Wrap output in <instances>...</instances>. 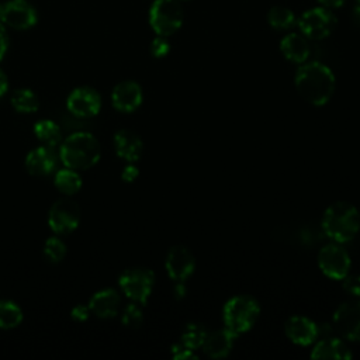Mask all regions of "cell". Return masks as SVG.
<instances>
[{"mask_svg": "<svg viewBox=\"0 0 360 360\" xmlns=\"http://www.w3.org/2000/svg\"><path fill=\"white\" fill-rule=\"evenodd\" d=\"M89 315H90V308L89 305H83V304H77L70 311V316L76 322H84L89 318Z\"/></svg>", "mask_w": 360, "mask_h": 360, "instance_id": "33", "label": "cell"}, {"mask_svg": "<svg viewBox=\"0 0 360 360\" xmlns=\"http://www.w3.org/2000/svg\"><path fill=\"white\" fill-rule=\"evenodd\" d=\"M186 294H187V288H186V285L183 284V281H176L174 288H173V295H174V298H176V300H181V298L186 297Z\"/></svg>", "mask_w": 360, "mask_h": 360, "instance_id": "36", "label": "cell"}, {"mask_svg": "<svg viewBox=\"0 0 360 360\" xmlns=\"http://www.w3.org/2000/svg\"><path fill=\"white\" fill-rule=\"evenodd\" d=\"M58 165V156L51 146H38L25 156V167L32 176H48Z\"/></svg>", "mask_w": 360, "mask_h": 360, "instance_id": "16", "label": "cell"}, {"mask_svg": "<svg viewBox=\"0 0 360 360\" xmlns=\"http://www.w3.org/2000/svg\"><path fill=\"white\" fill-rule=\"evenodd\" d=\"M280 52L287 60L301 65L307 62L311 53L308 38L304 37L301 32H290L281 38Z\"/></svg>", "mask_w": 360, "mask_h": 360, "instance_id": "20", "label": "cell"}, {"mask_svg": "<svg viewBox=\"0 0 360 360\" xmlns=\"http://www.w3.org/2000/svg\"><path fill=\"white\" fill-rule=\"evenodd\" d=\"M7 49H8V37L4 25L0 22V60L4 58Z\"/></svg>", "mask_w": 360, "mask_h": 360, "instance_id": "35", "label": "cell"}, {"mask_svg": "<svg viewBox=\"0 0 360 360\" xmlns=\"http://www.w3.org/2000/svg\"><path fill=\"white\" fill-rule=\"evenodd\" d=\"M321 6H323V7H328V8H330V10H333V8H339V7H342L345 3H346V0H316Z\"/></svg>", "mask_w": 360, "mask_h": 360, "instance_id": "37", "label": "cell"}, {"mask_svg": "<svg viewBox=\"0 0 360 360\" xmlns=\"http://www.w3.org/2000/svg\"><path fill=\"white\" fill-rule=\"evenodd\" d=\"M37 139L45 146H56L62 142V131L52 120H39L34 125Z\"/></svg>", "mask_w": 360, "mask_h": 360, "instance_id": "23", "label": "cell"}, {"mask_svg": "<svg viewBox=\"0 0 360 360\" xmlns=\"http://www.w3.org/2000/svg\"><path fill=\"white\" fill-rule=\"evenodd\" d=\"M235 340H236V335L229 329L224 328V329H218L208 333L201 347L208 357L222 359L231 353V350L233 349Z\"/></svg>", "mask_w": 360, "mask_h": 360, "instance_id": "19", "label": "cell"}, {"mask_svg": "<svg viewBox=\"0 0 360 360\" xmlns=\"http://www.w3.org/2000/svg\"><path fill=\"white\" fill-rule=\"evenodd\" d=\"M179 1H184V0H179ZM187 1V0H186Z\"/></svg>", "mask_w": 360, "mask_h": 360, "instance_id": "42", "label": "cell"}, {"mask_svg": "<svg viewBox=\"0 0 360 360\" xmlns=\"http://www.w3.org/2000/svg\"><path fill=\"white\" fill-rule=\"evenodd\" d=\"M138 176H139V170H138V167H136L134 163H128V165L122 169V173H121V179H122L125 183H132Z\"/></svg>", "mask_w": 360, "mask_h": 360, "instance_id": "34", "label": "cell"}, {"mask_svg": "<svg viewBox=\"0 0 360 360\" xmlns=\"http://www.w3.org/2000/svg\"><path fill=\"white\" fill-rule=\"evenodd\" d=\"M38 21L37 10L27 0H8L3 3L1 24L17 31L32 28Z\"/></svg>", "mask_w": 360, "mask_h": 360, "instance_id": "10", "label": "cell"}, {"mask_svg": "<svg viewBox=\"0 0 360 360\" xmlns=\"http://www.w3.org/2000/svg\"><path fill=\"white\" fill-rule=\"evenodd\" d=\"M333 326L347 340L360 342V301L340 304L333 312Z\"/></svg>", "mask_w": 360, "mask_h": 360, "instance_id": "12", "label": "cell"}, {"mask_svg": "<svg viewBox=\"0 0 360 360\" xmlns=\"http://www.w3.org/2000/svg\"><path fill=\"white\" fill-rule=\"evenodd\" d=\"M149 25L156 35L170 37L180 30L184 11L179 0H155L149 8Z\"/></svg>", "mask_w": 360, "mask_h": 360, "instance_id": "5", "label": "cell"}, {"mask_svg": "<svg viewBox=\"0 0 360 360\" xmlns=\"http://www.w3.org/2000/svg\"><path fill=\"white\" fill-rule=\"evenodd\" d=\"M121 304L120 294L114 288H103L94 292L89 301L90 312L98 318L108 319L118 314Z\"/></svg>", "mask_w": 360, "mask_h": 360, "instance_id": "17", "label": "cell"}, {"mask_svg": "<svg viewBox=\"0 0 360 360\" xmlns=\"http://www.w3.org/2000/svg\"><path fill=\"white\" fill-rule=\"evenodd\" d=\"M311 359L349 360L352 359V352L339 338H325L314 346L311 352Z\"/></svg>", "mask_w": 360, "mask_h": 360, "instance_id": "21", "label": "cell"}, {"mask_svg": "<svg viewBox=\"0 0 360 360\" xmlns=\"http://www.w3.org/2000/svg\"><path fill=\"white\" fill-rule=\"evenodd\" d=\"M321 226L323 233L333 242L346 243L352 240L360 229L359 210L347 201H336L325 210Z\"/></svg>", "mask_w": 360, "mask_h": 360, "instance_id": "2", "label": "cell"}, {"mask_svg": "<svg viewBox=\"0 0 360 360\" xmlns=\"http://www.w3.org/2000/svg\"><path fill=\"white\" fill-rule=\"evenodd\" d=\"M11 105L17 112L31 114L39 108V98L31 89H17L11 94Z\"/></svg>", "mask_w": 360, "mask_h": 360, "instance_id": "25", "label": "cell"}, {"mask_svg": "<svg viewBox=\"0 0 360 360\" xmlns=\"http://www.w3.org/2000/svg\"><path fill=\"white\" fill-rule=\"evenodd\" d=\"M69 112L79 118H90L98 114L101 108V96L98 91L89 86H80L70 91L66 100Z\"/></svg>", "mask_w": 360, "mask_h": 360, "instance_id": "11", "label": "cell"}, {"mask_svg": "<svg viewBox=\"0 0 360 360\" xmlns=\"http://www.w3.org/2000/svg\"><path fill=\"white\" fill-rule=\"evenodd\" d=\"M343 290L353 295V297H359L360 298V274H352V276H346L343 278Z\"/></svg>", "mask_w": 360, "mask_h": 360, "instance_id": "32", "label": "cell"}, {"mask_svg": "<svg viewBox=\"0 0 360 360\" xmlns=\"http://www.w3.org/2000/svg\"><path fill=\"white\" fill-rule=\"evenodd\" d=\"M22 311L11 300L0 301V329H13L22 322Z\"/></svg>", "mask_w": 360, "mask_h": 360, "instance_id": "26", "label": "cell"}, {"mask_svg": "<svg viewBox=\"0 0 360 360\" xmlns=\"http://www.w3.org/2000/svg\"><path fill=\"white\" fill-rule=\"evenodd\" d=\"M165 267L167 276L174 281H184L187 280L195 267V260L193 253L183 245L172 246L167 252Z\"/></svg>", "mask_w": 360, "mask_h": 360, "instance_id": "13", "label": "cell"}, {"mask_svg": "<svg viewBox=\"0 0 360 360\" xmlns=\"http://www.w3.org/2000/svg\"><path fill=\"white\" fill-rule=\"evenodd\" d=\"M143 94L141 86L134 80L120 82L111 93V103L121 112H132L142 103Z\"/></svg>", "mask_w": 360, "mask_h": 360, "instance_id": "14", "label": "cell"}, {"mask_svg": "<svg viewBox=\"0 0 360 360\" xmlns=\"http://www.w3.org/2000/svg\"><path fill=\"white\" fill-rule=\"evenodd\" d=\"M101 156L98 141L84 131L70 134L59 146V158L65 167L86 170L93 167Z\"/></svg>", "mask_w": 360, "mask_h": 360, "instance_id": "3", "label": "cell"}, {"mask_svg": "<svg viewBox=\"0 0 360 360\" xmlns=\"http://www.w3.org/2000/svg\"><path fill=\"white\" fill-rule=\"evenodd\" d=\"M149 51L153 58H165L170 52V42L167 41V37L156 35V38H153L150 42Z\"/></svg>", "mask_w": 360, "mask_h": 360, "instance_id": "30", "label": "cell"}, {"mask_svg": "<svg viewBox=\"0 0 360 360\" xmlns=\"http://www.w3.org/2000/svg\"><path fill=\"white\" fill-rule=\"evenodd\" d=\"M66 245L65 242L58 238V236H51L45 240V245H44V255L46 256V259L52 263H58L60 262L65 256H66Z\"/></svg>", "mask_w": 360, "mask_h": 360, "instance_id": "28", "label": "cell"}, {"mask_svg": "<svg viewBox=\"0 0 360 360\" xmlns=\"http://www.w3.org/2000/svg\"><path fill=\"white\" fill-rule=\"evenodd\" d=\"M8 90V80L6 73L0 69V97H3Z\"/></svg>", "mask_w": 360, "mask_h": 360, "instance_id": "38", "label": "cell"}, {"mask_svg": "<svg viewBox=\"0 0 360 360\" xmlns=\"http://www.w3.org/2000/svg\"><path fill=\"white\" fill-rule=\"evenodd\" d=\"M80 224V207L69 197L52 204L48 212V225L56 235L72 233Z\"/></svg>", "mask_w": 360, "mask_h": 360, "instance_id": "8", "label": "cell"}, {"mask_svg": "<svg viewBox=\"0 0 360 360\" xmlns=\"http://www.w3.org/2000/svg\"><path fill=\"white\" fill-rule=\"evenodd\" d=\"M207 335H208V332L204 328V325L197 323V322H191V323L184 326V329L181 332V336H180V342L184 346L195 350V349L202 346Z\"/></svg>", "mask_w": 360, "mask_h": 360, "instance_id": "27", "label": "cell"}, {"mask_svg": "<svg viewBox=\"0 0 360 360\" xmlns=\"http://www.w3.org/2000/svg\"><path fill=\"white\" fill-rule=\"evenodd\" d=\"M294 84L298 94L309 104L321 107L325 105L336 86V79L329 66L321 62H304L297 69Z\"/></svg>", "mask_w": 360, "mask_h": 360, "instance_id": "1", "label": "cell"}, {"mask_svg": "<svg viewBox=\"0 0 360 360\" xmlns=\"http://www.w3.org/2000/svg\"><path fill=\"white\" fill-rule=\"evenodd\" d=\"M142 321H143V314H142V309L138 302L132 301L131 304H128L124 308L122 315H121V322L124 326L136 329L142 325Z\"/></svg>", "mask_w": 360, "mask_h": 360, "instance_id": "29", "label": "cell"}, {"mask_svg": "<svg viewBox=\"0 0 360 360\" xmlns=\"http://www.w3.org/2000/svg\"><path fill=\"white\" fill-rule=\"evenodd\" d=\"M321 271L333 280H343L350 270V256L338 242L325 245L318 253Z\"/></svg>", "mask_w": 360, "mask_h": 360, "instance_id": "9", "label": "cell"}, {"mask_svg": "<svg viewBox=\"0 0 360 360\" xmlns=\"http://www.w3.org/2000/svg\"><path fill=\"white\" fill-rule=\"evenodd\" d=\"M336 15L328 7L318 6L305 10L297 20L300 32L308 39L319 41L332 34L336 27Z\"/></svg>", "mask_w": 360, "mask_h": 360, "instance_id": "6", "label": "cell"}, {"mask_svg": "<svg viewBox=\"0 0 360 360\" xmlns=\"http://www.w3.org/2000/svg\"><path fill=\"white\" fill-rule=\"evenodd\" d=\"M266 20L273 30L287 31L297 24L295 13L285 6H273L266 14Z\"/></svg>", "mask_w": 360, "mask_h": 360, "instance_id": "22", "label": "cell"}, {"mask_svg": "<svg viewBox=\"0 0 360 360\" xmlns=\"http://www.w3.org/2000/svg\"><path fill=\"white\" fill-rule=\"evenodd\" d=\"M285 335L287 338L300 346H308L311 345L319 335V328L318 325L304 316V315H292L287 319L285 322Z\"/></svg>", "mask_w": 360, "mask_h": 360, "instance_id": "15", "label": "cell"}, {"mask_svg": "<svg viewBox=\"0 0 360 360\" xmlns=\"http://www.w3.org/2000/svg\"><path fill=\"white\" fill-rule=\"evenodd\" d=\"M53 184L65 195H72L82 188V177L75 169L65 167L56 172Z\"/></svg>", "mask_w": 360, "mask_h": 360, "instance_id": "24", "label": "cell"}, {"mask_svg": "<svg viewBox=\"0 0 360 360\" xmlns=\"http://www.w3.org/2000/svg\"><path fill=\"white\" fill-rule=\"evenodd\" d=\"M352 18L353 21L360 27V3H357L352 10Z\"/></svg>", "mask_w": 360, "mask_h": 360, "instance_id": "39", "label": "cell"}, {"mask_svg": "<svg viewBox=\"0 0 360 360\" xmlns=\"http://www.w3.org/2000/svg\"><path fill=\"white\" fill-rule=\"evenodd\" d=\"M1 13H3V4L0 3V22H1Z\"/></svg>", "mask_w": 360, "mask_h": 360, "instance_id": "40", "label": "cell"}, {"mask_svg": "<svg viewBox=\"0 0 360 360\" xmlns=\"http://www.w3.org/2000/svg\"><path fill=\"white\" fill-rule=\"evenodd\" d=\"M260 314V305L252 295H235L222 308V319L226 329L236 336L253 328Z\"/></svg>", "mask_w": 360, "mask_h": 360, "instance_id": "4", "label": "cell"}, {"mask_svg": "<svg viewBox=\"0 0 360 360\" xmlns=\"http://www.w3.org/2000/svg\"><path fill=\"white\" fill-rule=\"evenodd\" d=\"M114 148L121 159L128 163H135L143 152V142L134 131L120 129L114 135Z\"/></svg>", "mask_w": 360, "mask_h": 360, "instance_id": "18", "label": "cell"}, {"mask_svg": "<svg viewBox=\"0 0 360 360\" xmlns=\"http://www.w3.org/2000/svg\"><path fill=\"white\" fill-rule=\"evenodd\" d=\"M118 284L131 301L146 304L153 290L155 273L146 267H131L120 276Z\"/></svg>", "mask_w": 360, "mask_h": 360, "instance_id": "7", "label": "cell"}, {"mask_svg": "<svg viewBox=\"0 0 360 360\" xmlns=\"http://www.w3.org/2000/svg\"><path fill=\"white\" fill-rule=\"evenodd\" d=\"M170 352H172V357L174 360H195V359H198V356L194 353V350L184 346L181 342L174 343L172 346Z\"/></svg>", "mask_w": 360, "mask_h": 360, "instance_id": "31", "label": "cell"}, {"mask_svg": "<svg viewBox=\"0 0 360 360\" xmlns=\"http://www.w3.org/2000/svg\"><path fill=\"white\" fill-rule=\"evenodd\" d=\"M356 1H357V3H360V0H356Z\"/></svg>", "mask_w": 360, "mask_h": 360, "instance_id": "41", "label": "cell"}]
</instances>
